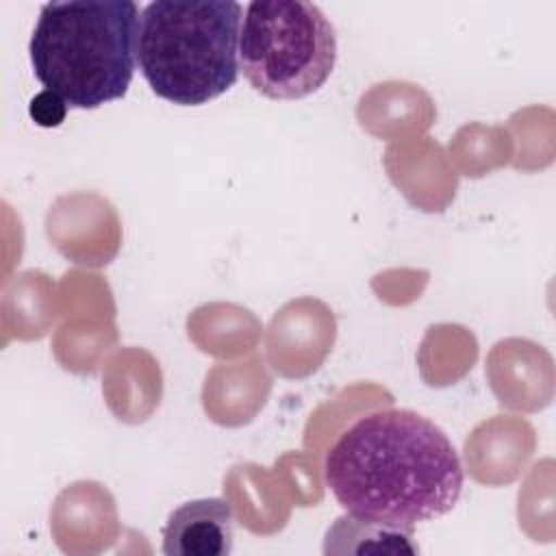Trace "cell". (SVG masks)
Listing matches in <instances>:
<instances>
[{
  "label": "cell",
  "mask_w": 556,
  "mask_h": 556,
  "mask_svg": "<svg viewBox=\"0 0 556 556\" xmlns=\"http://www.w3.org/2000/svg\"><path fill=\"white\" fill-rule=\"evenodd\" d=\"M324 480L348 515L415 530L456 506L463 465L434 421L410 408H382L332 443Z\"/></svg>",
  "instance_id": "6da1fadb"
},
{
  "label": "cell",
  "mask_w": 556,
  "mask_h": 556,
  "mask_svg": "<svg viewBox=\"0 0 556 556\" xmlns=\"http://www.w3.org/2000/svg\"><path fill=\"white\" fill-rule=\"evenodd\" d=\"M139 15L130 0L41 4L28 41L35 78L74 109L124 98L137 65Z\"/></svg>",
  "instance_id": "7a4b0ae2"
},
{
  "label": "cell",
  "mask_w": 556,
  "mask_h": 556,
  "mask_svg": "<svg viewBox=\"0 0 556 556\" xmlns=\"http://www.w3.org/2000/svg\"><path fill=\"white\" fill-rule=\"evenodd\" d=\"M243 7L235 0H154L141 9L137 65L150 89L178 106L226 93L239 76Z\"/></svg>",
  "instance_id": "3957f363"
},
{
  "label": "cell",
  "mask_w": 556,
  "mask_h": 556,
  "mask_svg": "<svg viewBox=\"0 0 556 556\" xmlns=\"http://www.w3.org/2000/svg\"><path fill=\"white\" fill-rule=\"evenodd\" d=\"M337 35L321 9L306 0H254L239 30V70L271 100H300L330 78Z\"/></svg>",
  "instance_id": "277c9868"
},
{
  "label": "cell",
  "mask_w": 556,
  "mask_h": 556,
  "mask_svg": "<svg viewBox=\"0 0 556 556\" xmlns=\"http://www.w3.org/2000/svg\"><path fill=\"white\" fill-rule=\"evenodd\" d=\"M235 515L226 500H191L169 513L163 526L167 556H226L232 552Z\"/></svg>",
  "instance_id": "5b68a950"
},
{
  "label": "cell",
  "mask_w": 556,
  "mask_h": 556,
  "mask_svg": "<svg viewBox=\"0 0 556 556\" xmlns=\"http://www.w3.org/2000/svg\"><path fill=\"white\" fill-rule=\"evenodd\" d=\"M324 552L326 554H345V552H354V554H363V552L417 554L419 547L413 543V530L361 519V517L345 513L328 528Z\"/></svg>",
  "instance_id": "8992f818"
},
{
  "label": "cell",
  "mask_w": 556,
  "mask_h": 556,
  "mask_svg": "<svg viewBox=\"0 0 556 556\" xmlns=\"http://www.w3.org/2000/svg\"><path fill=\"white\" fill-rule=\"evenodd\" d=\"M67 106H70V104H67L61 96H56V93L43 89V91H39V93L30 100L28 113H30V117L35 119L37 126L54 128V126H59V124L65 119Z\"/></svg>",
  "instance_id": "52a82bcc"
}]
</instances>
